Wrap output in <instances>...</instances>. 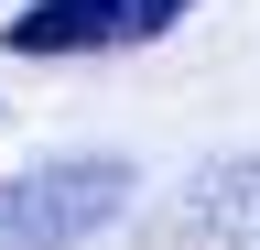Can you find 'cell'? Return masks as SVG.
I'll return each instance as SVG.
<instances>
[{"label": "cell", "instance_id": "obj_2", "mask_svg": "<svg viewBox=\"0 0 260 250\" xmlns=\"http://www.w3.org/2000/svg\"><path fill=\"white\" fill-rule=\"evenodd\" d=\"M195 0H32V11L0 22L11 54H119V44H152L174 33Z\"/></svg>", "mask_w": 260, "mask_h": 250}, {"label": "cell", "instance_id": "obj_1", "mask_svg": "<svg viewBox=\"0 0 260 250\" xmlns=\"http://www.w3.org/2000/svg\"><path fill=\"white\" fill-rule=\"evenodd\" d=\"M130 185H141V163H119V152H65L44 174H11L0 185V250H87L98 229L130 217Z\"/></svg>", "mask_w": 260, "mask_h": 250}, {"label": "cell", "instance_id": "obj_3", "mask_svg": "<svg viewBox=\"0 0 260 250\" xmlns=\"http://www.w3.org/2000/svg\"><path fill=\"white\" fill-rule=\"evenodd\" d=\"M141 250H260V152L206 163L174 207L141 217Z\"/></svg>", "mask_w": 260, "mask_h": 250}]
</instances>
